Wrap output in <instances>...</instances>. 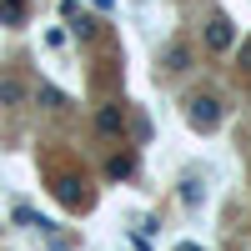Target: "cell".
<instances>
[{
	"instance_id": "1",
	"label": "cell",
	"mask_w": 251,
	"mask_h": 251,
	"mask_svg": "<svg viewBox=\"0 0 251 251\" xmlns=\"http://www.w3.org/2000/svg\"><path fill=\"white\" fill-rule=\"evenodd\" d=\"M186 121H191L196 131H216L221 126V100L216 96H191L186 100Z\"/></svg>"
},
{
	"instance_id": "2",
	"label": "cell",
	"mask_w": 251,
	"mask_h": 251,
	"mask_svg": "<svg viewBox=\"0 0 251 251\" xmlns=\"http://www.w3.org/2000/svg\"><path fill=\"white\" fill-rule=\"evenodd\" d=\"M206 46H211V50L231 46V20H226V15H211V25H206Z\"/></svg>"
},
{
	"instance_id": "3",
	"label": "cell",
	"mask_w": 251,
	"mask_h": 251,
	"mask_svg": "<svg viewBox=\"0 0 251 251\" xmlns=\"http://www.w3.org/2000/svg\"><path fill=\"white\" fill-rule=\"evenodd\" d=\"M96 126H100V136H116L121 126H126V106H100V116H96Z\"/></svg>"
},
{
	"instance_id": "4",
	"label": "cell",
	"mask_w": 251,
	"mask_h": 251,
	"mask_svg": "<svg viewBox=\"0 0 251 251\" xmlns=\"http://www.w3.org/2000/svg\"><path fill=\"white\" fill-rule=\"evenodd\" d=\"M75 186H80V181H71V176H66V181H55V196L66 201V206H86L91 196H86V191H75Z\"/></svg>"
},
{
	"instance_id": "5",
	"label": "cell",
	"mask_w": 251,
	"mask_h": 251,
	"mask_svg": "<svg viewBox=\"0 0 251 251\" xmlns=\"http://www.w3.org/2000/svg\"><path fill=\"white\" fill-rule=\"evenodd\" d=\"M25 20V0H0V25H20Z\"/></svg>"
},
{
	"instance_id": "6",
	"label": "cell",
	"mask_w": 251,
	"mask_h": 251,
	"mask_svg": "<svg viewBox=\"0 0 251 251\" xmlns=\"http://www.w3.org/2000/svg\"><path fill=\"white\" fill-rule=\"evenodd\" d=\"M20 96H25V91H20V80H15V75H0V100H5V106H20Z\"/></svg>"
},
{
	"instance_id": "7",
	"label": "cell",
	"mask_w": 251,
	"mask_h": 251,
	"mask_svg": "<svg viewBox=\"0 0 251 251\" xmlns=\"http://www.w3.org/2000/svg\"><path fill=\"white\" fill-rule=\"evenodd\" d=\"M131 171H136V161H131V156H111V161H106V176H111V181L131 176Z\"/></svg>"
},
{
	"instance_id": "8",
	"label": "cell",
	"mask_w": 251,
	"mask_h": 251,
	"mask_svg": "<svg viewBox=\"0 0 251 251\" xmlns=\"http://www.w3.org/2000/svg\"><path fill=\"white\" fill-rule=\"evenodd\" d=\"M186 66H191V50H186V46H171V50H166V71H186Z\"/></svg>"
},
{
	"instance_id": "9",
	"label": "cell",
	"mask_w": 251,
	"mask_h": 251,
	"mask_svg": "<svg viewBox=\"0 0 251 251\" xmlns=\"http://www.w3.org/2000/svg\"><path fill=\"white\" fill-rule=\"evenodd\" d=\"M236 55H241V71H251V40H241V50H236Z\"/></svg>"
}]
</instances>
